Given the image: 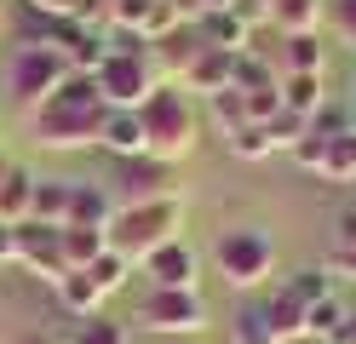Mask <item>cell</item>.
<instances>
[{"mask_svg":"<svg viewBox=\"0 0 356 344\" xmlns=\"http://www.w3.org/2000/svg\"><path fill=\"white\" fill-rule=\"evenodd\" d=\"M138 270L149 275V287H195V275H202V264H195V252L184 247V236L167 241V247H155Z\"/></svg>","mask_w":356,"mask_h":344,"instance_id":"cell-11","label":"cell"},{"mask_svg":"<svg viewBox=\"0 0 356 344\" xmlns=\"http://www.w3.org/2000/svg\"><path fill=\"white\" fill-rule=\"evenodd\" d=\"M264 310H270L276 333H282L287 344H293V338H305V321H310V310H305V304H299V298L287 293V287H270V293H264Z\"/></svg>","mask_w":356,"mask_h":344,"instance_id":"cell-24","label":"cell"},{"mask_svg":"<svg viewBox=\"0 0 356 344\" xmlns=\"http://www.w3.org/2000/svg\"><path fill=\"white\" fill-rule=\"evenodd\" d=\"M327 0H270V29L276 35H310L322 23Z\"/></svg>","mask_w":356,"mask_h":344,"instance_id":"cell-20","label":"cell"},{"mask_svg":"<svg viewBox=\"0 0 356 344\" xmlns=\"http://www.w3.org/2000/svg\"><path fill=\"white\" fill-rule=\"evenodd\" d=\"M327 81L322 75H282V109H293V115H322L327 109V92H322Z\"/></svg>","mask_w":356,"mask_h":344,"instance_id":"cell-21","label":"cell"},{"mask_svg":"<svg viewBox=\"0 0 356 344\" xmlns=\"http://www.w3.org/2000/svg\"><path fill=\"white\" fill-rule=\"evenodd\" d=\"M270 63H276V75H322L327 52H322L316 29H310V35H282V46H270Z\"/></svg>","mask_w":356,"mask_h":344,"instance_id":"cell-13","label":"cell"},{"mask_svg":"<svg viewBox=\"0 0 356 344\" xmlns=\"http://www.w3.org/2000/svg\"><path fill=\"white\" fill-rule=\"evenodd\" d=\"M149 344H202V333H149Z\"/></svg>","mask_w":356,"mask_h":344,"instance_id":"cell-35","label":"cell"},{"mask_svg":"<svg viewBox=\"0 0 356 344\" xmlns=\"http://www.w3.org/2000/svg\"><path fill=\"white\" fill-rule=\"evenodd\" d=\"M195 29H202V40H207V46H218V52H248V46H253V29H248V23H241L230 6L207 12L202 23H195Z\"/></svg>","mask_w":356,"mask_h":344,"instance_id":"cell-18","label":"cell"},{"mask_svg":"<svg viewBox=\"0 0 356 344\" xmlns=\"http://www.w3.org/2000/svg\"><path fill=\"white\" fill-rule=\"evenodd\" d=\"M213 270L225 275L236 293H259L276 275V241L264 236L259 224H236L213 241Z\"/></svg>","mask_w":356,"mask_h":344,"instance_id":"cell-5","label":"cell"},{"mask_svg":"<svg viewBox=\"0 0 356 344\" xmlns=\"http://www.w3.org/2000/svg\"><path fill=\"white\" fill-rule=\"evenodd\" d=\"M264 126H270V144H276V149H299V138L310 132V121H305V115H293V109H276Z\"/></svg>","mask_w":356,"mask_h":344,"instance_id":"cell-32","label":"cell"},{"mask_svg":"<svg viewBox=\"0 0 356 344\" xmlns=\"http://www.w3.org/2000/svg\"><path fill=\"white\" fill-rule=\"evenodd\" d=\"M0 264H12V224H0Z\"/></svg>","mask_w":356,"mask_h":344,"instance_id":"cell-37","label":"cell"},{"mask_svg":"<svg viewBox=\"0 0 356 344\" xmlns=\"http://www.w3.org/2000/svg\"><path fill=\"white\" fill-rule=\"evenodd\" d=\"M92 81H98V92H104L109 109H138L149 92H155L161 75H155L149 52H104L98 69H92Z\"/></svg>","mask_w":356,"mask_h":344,"instance_id":"cell-7","label":"cell"},{"mask_svg":"<svg viewBox=\"0 0 356 344\" xmlns=\"http://www.w3.org/2000/svg\"><path fill=\"white\" fill-rule=\"evenodd\" d=\"M230 155L236 161H264V155H276V144H270V126H259V121H248V126H236L230 138Z\"/></svg>","mask_w":356,"mask_h":344,"instance_id":"cell-26","label":"cell"},{"mask_svg":"<svg viewBox=\"0 0 356 344\" xmlns=\"http://www.w3.org/2000/svg\"><path fill=\"white\" fill-rule=\"evenodd\" d=\"M327 270H339L356 281V206L333 218V247H327Z\"/></svg>","mask_w":356,"mask_h":344,"instance_id":"cell-25","label":"cell"},{"mask_svg":"<svg viewBox=\"0 0 356 344\" xmlns=\"http://www.w3.org/2000/svg\"><path fill=\"white\" fill-rule=\"evenodd\" d=\"M86 275H92V281H98V293L109 298V293H121V287H127V275H132V264L121 259L115 247H109V252H104L98 264H86Z\"/></svg>","mask_w":356,"mask_h":344,"instance_id":"cell-31","label":"cell"},{"mask_svg":"<svg viewBox=\"0 0 356 344\" xmlns=\"http://www.w3.org/2000/svg\"><path fill=\"white\" fill-rule=\"evenodd\" d=\"M202 52H207V40H202L195 23H178V29H167L161 40H149V63H155V75H161V81H178Z\"/></svg>","mask_w":356,"mask_h":344,"instance_id":"cell-10","label":"cell"},{"mask_svg":"<svg viewBox=\"0 0 356 344\" xmlns=\"http://www.w3.org/2000/svg\"><path fill=\"white\" fill-rule=\"evenodd\" d=\"M225 6L248 23V29H264V23H270V0H225Z\"/></svg>","mask_w":356,"mask_h":344,"instance_id":"cell-34","label":"cell"},{"mask_svg":"<svg viewBox=\"0 0 356 344\" xmlns=\"http://www.w3.org/2000/svg\"><path fill=\"white\" fill-rule=\"evenodd\" d=\"M178 86L195 92V98H218V92L236 86V52H218V46H207L202 58H195L184 75H178Z\"/></svg>","mask_w":356,"mask_h":344,"instance_id":"cell-12","label":"cell"},{"mask_svg":"<svg viewBox=\"0 0 356 344\" xmlns=\"http://www.w3.org/2000/svg\"><path fill=\"white\" fill-rule=\"evenodd\" d=\"M52 293H58V304L70 310L75 321H86V316H98V310H104V293H98V281H92L86 270H63Z\"/></svg>","mask_w":356,"mask_h":344,"instance_id":"cell-17","label":"cell"},{"mask_svg":"<svg viewBox=\"0 0 356 344\" xmlns=\"http://www.w3.org/2000/svg\"><path fill=\"white\" fill-rule=\"evenodd\" d=\"M104 92L92 75H70L52 98H40L29 109V132H35V144L40 149H86V144H98V132H104Z\"/></svg>","mask_w":356,"mask_h":344,"instance_id":"cell-1","label":"cell"},{"mask_svg":"<svg viewBox=\"0 0 356 344\" xmlns=\"http://www.w3.org/2000/svg\"><path fill=\"white\" fill-rule=\"evenodd\" d=\"M109 218H115V195H109V183H86V178H75L70 218H63V224H81V229H109Z\"/></svg>","mask_w":356,"mask_h":344,"instance_id":"cell-14","label":"cell"},{"mask_svg":"<svg viewBox=\"0 0 356 344\" xmlns=\"http://www.w3.org/2000/svg\"><path fill=\"white\" fill-rule=\"evenodd\" d=\"M70 344H132V333L121 327V321H109V316L98 310V316L75 321V338H70Z\"/></svg>","mask_w":356,"mask_h":344,"instance_id":"cell-29","label":"cell"},{"mask_svg":"<svg viewBox=\"0 0 356 344\" xmlns=\"http://www.w3.org/2000/svg\"><path fill=\"white\" fill-rule=\"evenodd\" d=\"M29 213H35V172L12 161L0 172V224H24Z\"/></svg>","mask_w":356,"mask_h":344,"instance_id":"cell-16","label":"cell"},{"mask_svg":"<svg viewBox=\"0 0 356 344\" xmlns=\"http://www.w3.org/2000/svg\"><path fill=\"white\" fill-rule=\"evenodd\" d=\"M282 287L310 310V304H322V298H333V270H299V275H287Z\"/></svg>","mask_w":356,"mask_h":344,"instance_id":"cell-28","label":"cell"},{"mask_svg":"<svg viewBox=\"0 0 356 344\" xmlns=\"http://www.w3.org/2000/svg\"><path fill=\"white\" fill-rule=\"evenodd\" d=\"M98 149H109V161H121V155H149V149H144V121H138V109H109V115H104V132H98Z\"/></svg>","mask_w":356,"mask_h":344,"instance_id":"cell-15","label":"cell"},{"mask_svg":"<svg viewBox=\"0 0 356 344\" xmlns=\"http://www.w3.org/2000/svg\"><path fill=\"white\" fill-rule=\"evenodd\" d=\"M109 195H115V206H138V201H167V195H184V190H178V167L172 161L121 155L115 172H109Z\"/></svg>","mask_w":356,"mask_h":344,"instance_id":"cell-8","label":"cell"},{"mask_svg":"<svg viewBox=\"0 0 356 344\" xmlns=\"http://www.w3.org/2000/svg\"><path fill=\"white\" fill-rule=\"evenodd\" d=\"M12 259H17V264H29L40 281H52V287H58V275L70 270V264H63V224H40V218L12 224Z\"/></svg>","mask_w":356,"mask_h":344,"instance_id":"cell-9","label":"cell"},{"mask_svg":"<svg viewBox=\"0 0 356 344\" xmlns=\"http://www.w3.org/2000/svg\"><path fill=\"white\" fill-rule=\"evenodd\" d=\"M17 344H52V338H40V333H24V338H17Z\"/></svg>","mask_w":356,"mask_h":344,"instance_id":"cell-38","label":"cell"},{"mask_svg":"<svg viewBox=\"0 0 356 344\" xmlns=\"http://www.w3.org/2000/svg\"><path fill=\"white\" fill-rule=\"evenodd\" d=\"M345 316H350V310H345V298H339V293H333V298H322V304H310V321H305V338H322V344H327L333 333L345 327Z\"/></svg>","mask_w":356,"mask_h":344,"instance_id":"cell-27","label":"cell"},{"mask_svg":"<svg viewBox=\"0 0 356 344\" xmlns=\"http://www.w3.org/2000/svg\"><path fill=\"white\" fill-rule=\"evenodd\" d=\"M230 338H236V344H287V338L276 333L270 310H264V298H248V304L236 310V321H230Z\"/></svg>","mask_w":356,"mask_h":344,"instance_id":"cell-19","label":"cell"},{"mask_svg":"<svg viewBox=\"0 0 356 344\" xmlns=\"http://www.w3.org/2000/svg\"><path fill=\"white\" fill-rule=\"evenodd\" d=\"M70 195H75V178H35V213L40 224H63L70 218Z\"/></svg>","mask_w":356,"mask_h":344,"instance_id":"cell-23","label":"cell"},{"mask_svg":"<svg viewBox=\"0 0 356 344\" xmlns=\"http://www.w3.org/2000/svg\"><path fill=\"white\" fill-rule=\"evenodd\" d=\"M350 126H356V92H350Z\"/></svg>","mask_w":356,"mask_h":344,"instance_id":"cell-39","label":"cell"},{"mask_svg":"<svg viewBox=\"0 0 356 344\" xmlns=\"http://www.w3.org/2000/svg\"><path fill=\"white\" fill-rule=\"evenodd\" d=\"M327 344H356V310H350V316H345V327H339V333H333V338H327Z\"/></svg>","mask_w":356,"mask_h":344,"instance_id":"cell-36","label":"cell"},{"mask_svg":"<svg viewBox=\"0 0 356 344\" xmlns=\"http://www.w3.org/2000/svg\"><path fill=\"white\" fill-rule=\"evenodd\" d=\"M138 121H144V149L155 161H184L195 149V138H202V115H195L190 92L178 81H155V92L138 104Z\"/></svg>","mask_w":356,"mask_h":344,"instance_id":"cell-2","label":"cell"},{"mask_svg":"<svg viewBox=\"0 0 356 344\" xmlns=\"http://www.w3.org/2000/svg\"><path fill=\"white\" fill-rule=\"evenodd\" d=\"M75 69H70V58L58 52V46H40V40H17L12 52H6V69H0V81H6V98L17 104V109H35L40 98H52V92L70 81Z\"/></svg>","mask_w":356,"mask_h":344,"instance_id":"cell-4","label":"cell"},{"mask_svg":"<svg viewBox=\"0 0 356 344\" xmlns=\"http://www.w3.org/2000/svg\"><path fill=\"white\" fill-rule=\"evenodd\" d=\"M178 229H184V195L138 201V206H115V218H109V247H115L121 259L138 270L155 247L178 241Z\"/></svg>","mask_w":356,"mask_h":344,"instance_id":"cell-3","label":"cell"},{"mask_svg":"<svg viewBox=\"0 0 356 344\" xmlns=\"http://www.w3.org/2000/svg\"><path fill=\"white\" fill-rule=\"evenodd\" d=\"M109 252V229H81V224H63V264L86 270Z\"/></svg>","mask_w":356,"mask_h":344,"instance_id":"cell-22","label":"cell"},{"mask_svg":"<svg viewBox=\"0 0 356 344\" xmlns=\"http://www.w3.org/2000/svg\"><path fill=\"white\" fill-rule=\"evenodd\" d=\"M6 167H12V161H6V155H0V172H6Z\"/></svg>","mask_w":356,"mask_h":344,"instance_id":"cell-40","label":"cell"},{"mask_svg":"<svg viewBox=\"0 0 356 344\" xmlns=\"http://www.w3.org/2000/svg\"><path fill=\"white\" fill-rule=\"evenodd\" d=\"M322 17L345 35V46H356V0H327V12H322Z\"/></svg>","mask_w":356,"mask_h":344,"instance_id":"cell-33","label":"cell"},{"mask_svg":"<svg viewBox=\"0 0 356 344\" xmlns=\"http://www.w3.org/2000/svg\"><path fill=\"white\" fill-rule=\"evenodd\" d=\"M132 321L144 333H202L207 327V298H202V287H149Z\"/></svg>","mask_w":356,"mask_h":344,"instance_id":"cell-6","label":"cell"},{"mask_svg":"<svg viewBox=\"0 0 356 344\" xmlns=\"http://www.w3.org/2000/svg\"><path fill=\"white\" fill-rule=\"evenodd\" d=\"M207 115L218 121V132H236V126H248V98H241V92L230 86V92H218V98H207Z\"/></svg>","mask_w":356,"mask_h":344,"instance_id":"cell-30","label":"cell"}]
</instances>
